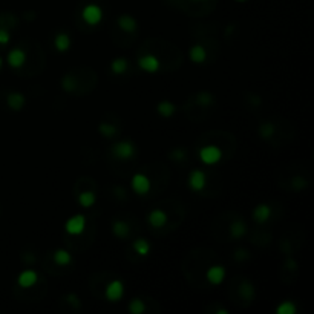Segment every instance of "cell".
Returning <instances> with one entry per match:
<instances>
[{"mask_svg":"<svg viewBox=\"0 0 314 314\" xmlns=\"http://www.w3.org/2000/svg\"><path fill=\"white\" fill-rule=\"evenodd\" d=\"M185 150H183V149H176V150H173L172 153H170V158L172 160H175V161H181V160H184L185 158Z\"/></svg>","mask_w":314,"mask_h":314,"instance_id":"cell-33","label":"cell"},{"mask_svg":"<svg viewBox=\"0 0 314 314\" xmlns=\"http://www.w3.org/2000/svg\"><path fill=\"white\" fill-rule=\"evenodd\" d=\"M81 16H83V20H85V22H86L88 25L95 26V25H98V23L101 22L103 11H101V8H100L98 5L91 3V5H86L85 8H83Z\"/></svg>","mask_w":314,"mask_h":314,"instance_id":"cell-1","label":"cell"},{"mask_svg":"<svg viewBox=\"0 0 314 314\" xmlns=\"http://www.w3.org/2000/svg\"><path fill=\"white\" fill-rule=\"evenodd\" d=\"M135 152H137V149H135L133 143H130V141L117 143L112 148V153L117 156L118 160H130L135 155Z\"/></svg>","mask_w":314,"mask_h":314,"instance_id":"cell-2","label":"cell"},{"mask_svg":"<svg viewBox=\"0 0 314 314\" xmlns=\"http://www.w3.org/2000/svg\"><path fill=\"white\" fill-rule=\"evenodd\" d=\"M118 25L123 31H126V33H133V31H137L138 28V23H137V20H135L132 16L129 14H123L118 17Z\"/></svg>","mask_w":314,"mask_h":314,"instance_id":"cell-13","label":"cell"},{"mask_svg":"<svg viewBox=\"0 0 314 314\" xmlns=\"http://www.w3.org/2000/svg\"><path fill=\"white\" fill-rule=\"evenodd\" d=\"M9 41V33L5 29H0V45H5Z\"/></svg>","mask_w":314,"mask_h":314,"instance_id":"cell-34","label":"cell"},{"mask_svg":"<svg viewBox=\"0 0 314 314\" xmlns=\"http://www.w3.org/2000/svg\"><path fill=\"white\" fill-rule=\"evenodd\" d=\"M38 280V275L36 273L34 270H25L22 271V273L18 275V285L20 287H23V288H29V287H33L36 285V282Z\"/></svg>","mask_w":314,"mask_h":314,"instance_id":"cell-10","label":"cell"},{"mask_svg":"<svg viewBox=\"0 0 314 314\" xmlns=\"http://www.w3.org/2000/svg\"><path fill=\"white\" fill-rule=\"evenodd\" d=\"M200 158L205 164H216L218 161H221L222 152L216 146H205L200 150Z\"/></svg>","mask_w":314,"mask_h":314,"instance_id":"cell-3","label":"cell"},{"mask_svg":"<svg viewBox=\"0 0 314 314\" xmlns=\"http://www.w3.org/2000/svg\"><path fill=\"white\" fill-rule=\"evenodd\" d=\"M54 260L58 264V265H68L71 264V260H72V256L69 251L66 250H57L55 253H54Z\"/></svg>","mask_w":314,"mask_h":314,"instance_id":"cell-22","label":"cell"},{"mask_svg":"<svg viewBox=\"0 0 314 314\" xmlns=\"http://www.w3.org/2000/svg\"><path fill=\"white\" fill-rule=\"evenodd\" d=\"M138 66L146 72H156L160 69V60L155 55L148 54V55H143L138 58Z\"/></svg>","mask_w":314,"mask_h":314,"instance_id":"cell-8","label":"cell"},{"mask_svg":"<svg viewBox=\"0 0 314 314\" xmlns=\"http://www.w3.org/2000/svg\"><path fill=\"white\" fill-rule=\"evenodd\" d=\"M238 2H245V0H238Z\"/></svg>","mask_w":314,"mask_h":314,"instance_id":"cell-39","label":"cell"},{"mask_svg":"<svg viewBox=\"0 0 314 314\" xmlns=\"http://www.w3.org/2000/svg\"><path fill=\"white\" fill-rule=\"evenodd\" d=\"M270 216H271V208L267 204H259L255 208V212H253L255 221L259 222V224H265L268 219H270Z\"/></svg>","mask_w":314,"mask_h":314,"instance_id":"cell-11","label":"cell"},{"mask_svg":"<svg viewBox=\"0 0 314 314\" xmlns=\"http://www.w3.org/2000/svg\"><path fill=\"white\" fill-rule=\"evenodd\" d=\"M78 203L81 207H85V208H89L93 205V203H95V193H92V192H83L78 195Z\"/></svg>","mask_w":314,"mask_h":314,"instance_id":"cell-23","label":"cell"},{"mask_svg":"<svg viewBox=\"0 0 314 314\" xmlns=\"http://www.w3.org/2000/svg\"><path fill=\"white\" fill-rule=\"evenodd\" d=\"M98 130H100V133L103 135V137H106V138H112V137L117 135V128L112 126V124H109V123H101L98 126Z\"/></svg>","mask_w":314,"mask_h":314,"instance_id":"cell-26","label":"cell"},{"mask_svg":"<svg viewBox=\"0 0 314 314\" xmlns=\"http://www.w3.org/2000/svg\"><path fill=\"white\" fill-rule=\"evenodd\" d=\"M188 55H190V60L193 63H204L207 58V52H205L204 46L195 45L193 48H190V51H188Z\"/></svg>","mask_w":314,"mask_h":314,"instance_id":"cell-16","label":"cell"},{"mask_svg":"<svg viewBox=\"0 0 314 314\" xmlns=\"http://www.w3.org/2000/svg\"><path fill=\"white\" fill-rule=\"evenodd\" d=\"M8 61H9V65H11L13 68L23 66L25 61H26L25 51H22V49H13V51L8 54Z\"/></svg>","mask_w":314,"mask_h":314,"instance_id":"cell-12","label":"cell"},{"mask_svg":"<svg viewBox=\"0 0 314 314\" xmlns=\"http://www.w3.org/2000/svg\"><path fill=\"white\" fill-rule=\"evenodd\" d=\"M129 311L132 313V314H141L144 310H146V307H144V302L141 300V299H133V300H130V303H129Z\"/></svg>","mask_w":314,"mask_h":314,"instance_id":"cell-28","label":"cell"},{"mask_svg":"<svg viewBox=\"0 0 314 314\" xmlns=\"http://www.w3.org/2000/svg\"><path fill=\"white\" fill-rule=\"evenodd\" d=\"M0 68H2V58H0Z\"/></svg>","mask_w":314,"mask_h":314,"instance_id":"cell-38","label":"cell"},{"mask_svg":"<svg viewBox=\"0 0 314 314\" xmlns=\"http://www.w3.org/2000/svg\"><path fill=\"white\" fill-rule=\"evenodd\" d=\"M111 69L113 74H124L126 71H128V60L126 58H115L111 65Z\"/></svg>","mask_w":314,"mask_h":314,"instance_id":"cell-24","label":"cell"},{"mask_svg":"<svg viewBox=\"0 0 314 314\" xmlns=\"http://www.w3.org/2000/svg\"><path fill=\"white\" fill-rule=\"evenodd\" d=\"M86 227V218L83 215H75L72 216L71 219H68L66 224H65V230L69 233V235H81L83 230Z\"/></svg>","mask_w":314,"mask_h":314,"instance_id":"cell-4","label":"cell"},{"mask_svg":"<svg viewBox=\"0 0 314 314\" xmlns=\"http://www.w3.org/2000/svg\"><path fill=\"white\" fill-rule=\"evenodd\" d=\"M132 188L135 190V193L138 195H146L150 190V180L143 173H137L133 175L132 178Z\"/></svg>","mask_w":314,"mask_h":314,"instance_id":"cell-5","label":"cell"},{"mask_svg":"<svg viewBox=\"0 0 314 314\" xmlns=\"http://www.w3.org/2000/svg\"><path fill=\"white\" fill-rule=\"evenodd\" d=\"M133 248L140 256H148L150 253V244L146 239H137V240H135Z\"/></svg>","mask_w":314,"mask_h":314,"instance_id":"cell-21","label":"cell"},{"mask_svg":"<svg viewBox=\"0 0 314 314\" xmlns=\"http://www.w3.org/2000/svg\"><path fill=\"white\" fill-rule=\"evenodd\" d=\"M227 34H232V31H233V26H227Z\"/></svg>","mask_w":314,"mask_h":314,"instance_id":"cell-37","label":"cell"},{"mask_svg":"<svg viewBox=\"0 0 314 314\" xmlns=\"http://www.w3.org/2000/svg\"><path fill=\"white\" fill-rule=\"evenodd\" d=\"M54 45H55V49H57V51L65 52V51H68V49H69V46H71V38H69V36H68V34L61 33V34H58V36L55 37Z\"/></svg>","mask_w":314,"mask_h":314,"instance_id":"cell-18","label":"cell"},{"mask_svg":"<svg viewBox=\"0 0 314 314\" xmlns=\"http://www.w3.org/2000/svg\"><path fill=\"white\" fill-rule=\"evenodd\" d=\"M196 101L200 104L207 106V104H210L213 101V95L210 92H200V93H198V97H196Z\"/></svg>","mask_w":314,"mask_h":314,"instance_id":"cell-29","label":"cell"},{"mask_svg":"<svg viewBox=\"0 0 314 314\" xmlns=\"http://www.w3.org/2000/svg\"><path fill=\"white\" fill-rule=\"evenodd\" d=\"M276 313L277 314H296V305L290 300H285L276 308Z\"/></svg>","mask_w":314,"mask_h":314,"instance_id":"cell-27","label":"cell"},{"mask_svg":"<svg viewBox=\"0 0 314 314\" xmlns=\"http://www.w3.org/2000/svg\"><path fill=\"white\" fill-rule=\"evenodd\" d=\"M287 265H288L290 268H293V270L296 268V262H295V260H291V259H288V260H287Z\"/></svg>","mask_w":314,"mask_h":314,"instance_id":"cell-36","label":"cell"},{"mask_svg":"<svg viewBox=\"0 0 314 314\" xmlns=\"http://www.w3.org/2000/svg\"><path fill=\"white\" fill-rule=\"evenodd\" d=\"M61 86H63V89H65V91L72 92V91L75 89V80L72 78L71 75H66L65 78H63V81H61Z\"/></svg>","mask_w":314,"mask_h":314,"instance_id":"cell-30","label":"cell"},{"mask_svg":"<svg viewBox=\"0 0 314 314\" xmlns=\"http://www.w3.org/2000/svg\"><path fill=\"white\" fill-rule=\"evenodd\" d=\"M230 233H232L233 238H242L245 233H247V225L244 221H240V219H238V221H235L232 224V227H230Z\"/></svg>","mask_w":314,"mask_h":314,"instance_id":"cell-19","label":"cell"},{"mask_svg":"<svg viewBox=\"0 0 314 314\" xmlns=\"http://www.w3.org/2000/svg\"><path fill=\"white\" fill-rule=\"evenodd\" d=\"M207 280L210 282L212 285H219L222 284V280L225 279V268L221 265H213L207 270V275H205Z\"/></svg>","mask_w":314,"mask_h":314,"instance_id":"cell-7","label":"cell"},{"mask_svg":"<svg viewBox=\"0 0 314 314\" xmlns=\"http://www.w3.org/2000/svg\"><path fill=\"white\" fill-rule=\"evenodd\" d=\"M156 109H158L160 115H163L164 118H170L176 111V106L172 101H161V103H158Z\"/></svg>","mask_w":314,"mask_h":314,"instance_id":"cell-17","label":"cell"},{"mask_svg":"<svg viewBox=\"0 0 314 314\" xmlns=\"http://www.w3.org/2000/svg\"><path fill=\"white\" fill-rule=\"evenodd\" d=\"M149 222H150L152 227H156V228L166 225V222H167L166 212H163L161 208H155V210H152L149 213Z\"/></svg>","mask_w":314,"mask_h":314,"instance_id":"cell-14","label":"cell"},{"mask_svg":"<svg viewBox=\"0 0 314 314\" xmlns=\"http://www.w3.org/2000/svg\"><path fill=\"white\" fill-rule=\"evenodd\" d=\"M124 295V285H123V282L118 280V279H115L112 280L111 284L106 287V297L111 300V302H117L123 297Z\"/></svg>","mask_w":314,"mask_h":314,"instance_id":"cell-6","label":"cell"},{"mask_svg":"<svg viewBox=\"0 0 314 314\" xmlns=\"http://www.w3.org/2000/svg\"><path fill=\"white\" fill-rule=\"evenodd\" d=\"M68 300H71V303L74 307H80V300L75 295H68Z\"/></svg>","mask_w":314,"mask_h":314,"instance_id":"cell-35","label":"cell"},{"mask_svg":"<svg viewBox=\"0 0 314 314\" xmlns=\"http://www.w3.org/2000/svg\"><path fill=\"white\" fill-rule=\"evenodd\" d=\"M275 124L273 123H262L259 126V135L262 137L264 140L270 138V137H273L275 135Z\"/></svg>","mask_w":314,"mask_h":314,"instance_id":"cell-25","label":"cell"},{"mask_svg":"<svg viewBox=\"0 0 314 314\" xmlns=\"http://www.w3.org/2000/svg\"><path fill=\"white\" fill-rule=\"evenodd\" d=\"M205 173L201 172V170H193L190 175H188V185H190V188H193V190L196 192H200L203 190V188L205 187Z\"/></svg>","mask_w":314,"mask_h":314,"instance_id":"cell-9","label":"cell"},{"mask_svg":"<svg viewBox=\"0 0 314 314\" xmlns=\"http://www.w3.org/2000/svg\"><path fill=\"white\" fill-rule=\"evenodd\" d=\"M25 97H23V93H20V92H13V93H9L8 95V104H9V108H11L13 111H20L23 106H25Z\"/></svg>","mask_w":314,"mask_h":314,"instance_id":"cell-15","label":"cell"},{"mask_svg":"<svg viewBox=\"0 0 314 314\" xmlns=\"http://www.w3.org/2000/svg\"><path fill=\"white\" fill-rule=\"evenodd\" d=\"M293 187H295L296 190H302V188L307 187V181L300 176H296L295 180H293Z\"/></svg>","mask_w":314,"mask_h":314,"instance_id":"cell-32","label":"cell"},{"mask_svg":"<svg viewBox=\"0 0 314 314\" xmlns=\"http://www.w3.org/2000/svg\"><path fill=\"white\" fill-rule=\"evenodd\" d=\"M112 232L115 236H118V238H126L129 235V225L126 224L124 221H115L112 224Z\"/></svg>","mask_w":314,"mask_h":314,"instance_id":"cell-20","label":"cell"},{"mask_svg":"<svg viewBox=\"0 0 314 314\" xmlns=\"http://www.w3.org/2000/svg\"><path fill=\"white\" fill-rule=\"evenodd\" d=\"M240 293H242L247 299H250V297L255 296V288L251 284H248V282H244V284L240 285Z\"/></svg>","mask_w":314,"mask_h":314,"instance_id":"cell-31","label":"cell"}]
</instances>
